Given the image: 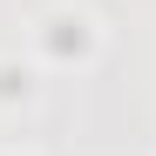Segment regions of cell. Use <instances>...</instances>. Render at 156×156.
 <instances>
[{"label":"cell","mask_w":156,"mask_h":156,"mask_svg":"<svg viewBox=\"0 0 156 156\" xmlns=\"http://www.w3.org/2000/svg\"><path fill=\"white\" fill-rule=\"evenodd\" d=\"M41 55L48 61H88L95 55V20L82 7H55L41 20Z\"/></svg>","instance_id":"cell-1"},{"label":"cell","mask_w":156,"mask_h":156,"mask_svg":"<svg viewBox=\"0 0 156 156\" xmlns=\"http://www.w3.org/2000/svg\"><path fill=\"white\" fill-rule=\"evenodd\" d=\"M0 102H34V68L0 61Z\"/></svg>","instance_id":"cell-2"},{"label":"cell","mask_w":156,"mask_h":156,"mask_svg":"<svg viewBox=\"0 0 156 156\" xmlns=\"http://www.w3.org/2000/svg\"><path fill=\"white\" fill-rule=\"evenodd\" d=\"M7 156H14V149H7Z\"/></svg>","instance_id":"cell-3"}]
</instances>
